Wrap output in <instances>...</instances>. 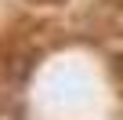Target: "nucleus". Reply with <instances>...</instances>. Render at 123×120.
I'll use <instances>...</instances> for the list:
<instances>
[{"label":"nucleus","mask_w":123,"mask_h":120,"mask_svg":"<svg viewBox=\"0 0 123 120\" xmlns=\"http://www.w3.org/2000/svg\"><path fill=\"white\" fill-rule=\"evenodd\" d=\"M33 4H58V0H33Z\"/></svg>","instance_id":"obj_1"}]
</instances>
